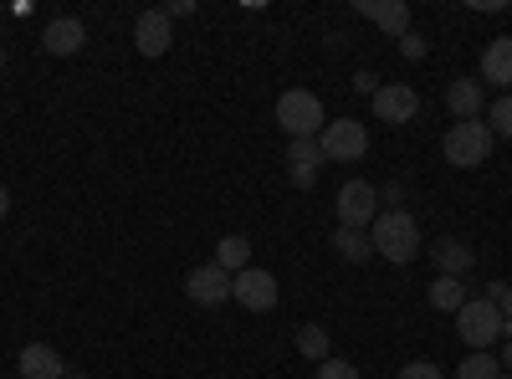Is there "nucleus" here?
I'll return each mask as SVG.
<instances>
[{
    "label": "nucleus",
    "mask_w": 512,
    "mask_h": 379,
    "mask_svg": "<svg viewBox=\"0 0 512 379\" xmlns=\"http://www.w3.org/2000/svg\"><path fill=\"white\" fill-rule=\"evenodd\" d=\"M369 241H374L379 257L395 262V267H405V262L420 257V226H415L410 210H379L374 226H369Z\"/></svg>",
    "instance_id": "nucleus-1"
},
{
    "label": "nucleus",
    "mask_w": 512,
    "mask_h": 379,
    "mask_svg": "<svg viewBox=\"0 0 512 379\" xmlns=\"http://www.w3.org/2000/svg\"><path fill=\"white\" fill-rule=\"evenodd\" d=\"M441 154H446V164H456V170H477V164H487V154H492V129L477 123V118L451 123L446 139H441Z\"/></svg>",
    "instance_id": "nucleus-2"
},
{
    "label": "nucleus",
    "mask_w": 512,
    "mask_h": 379,
    "mask_svg": "<svg viewBox=\"0 0 512 379\" xmlns=\"http://www.w3.org/2000/svg\"><path fill=\"white\" fill-rule=\"evenodd\" d=\"M456 333L461 344H472V354H487L502 339V308L487 298H466V308L456 313Z\"/></svg>",
    "instance_id": "nucleus-3"
},
{
    "label": "nucleus",
    "mask_w": 512,
    "mask_h": 379,
    "mask_svg": "<svg viewBox=\"0 0 512 379\" xmlns=\"http://www.w3.org/2000/svg\"><path fill=\"white\" fill-rule=\"evenodd\" d=\"M277 123L287 129V139H318L328 118H323V103H318L313 93L292 88V93L277 98Z\"/></svg>",
    "instance_id": "nucleus-4"
},
{
    "label": "nucleus",
    "mask_w": 512,
    "mask_h": 379,
    "mask_svg": "<svg viewBox=\"0 0 512 379\" xmlns=\"http://www.w3.org/2000/svg\"><path fill=\"white\" fill-rule=\"evenodd\" d=\"M318 149H323V164H354L369 154V129L359 118H338V123H323V134H318Z\"/></svg>",
    "instance_id": "nucleus-5"
},
{
    "label": "nucleus",
    "mask_w": 512,
    "mask_h": 379,
    "mask_svg": "<svg viewBox=\"0 0 512 379\" xmlns=\"http://www.w3.org/2000/svg\"><path fill=\"white\" fill-rule=\"evenodd\" d=\"M379 216V190L369 180H349L344 190H338V226L349 231H369Z\"/></svg>",
    "instance_id": "nucleus-6"
},
{
    "label": "nucleus",
    "mask_w": 512,
    "mask_h": 379,
    "mask_svg": "<svg viewBox=\"0 0 512 379\" xmlns=\"http://www.w3.org/2000/svg\"><path fill=\"white\" fill-rule=\"evenodd\" d=\"M231 298L246 308V313H272L277 308V277L262 272V267H246L231 277Z\"/></svg>",
    "instance_id": "nucleus-7"
},
{
    "label": "nucleus",
    "mask_w": 512,
    "mask_h": 379,
    "mask_svg": "<svg viewBox=\"0 0 512 379\" xmlns=\"http://www.w3.org/2000/svg\"><path fill=\"white\" fill-rule=\"evenodd\" d=\"M185 298L200 303V308H221V303H231V272H221L216 262L195 267V272L185 277Z\"/></svg>",
    "instance_id": "nucleus-8"
},
{
    "label": "nucleus",
    "mask_w": 512,
    "mask_h": 379,
    "mask_svg": "<svg viewBox=\"0 0 512 379\" xmlns=\"http://www.w3.org/2000/svg\"><path fill=\"white\" fill-rule=\"evenodd\" d=\"M420 113V93L405 88V82H384V88L374 93V118L379 123H410Z\"/></svg>",
    "instance_id": "nucleus-9"
},
{
    "label": "nucleus",
    "mask_w": 512,
    "mask_h": 379,
    "mask_svg": "<svg viewBox=\"0 0 512 379\" xmlns=\"http://www.w3.org/2000/svg\"><path fill=\"white\" fill-rule=\"evenodd\" d=\"M169 41H175V21H169L164 11H139L134 16V47L144 57H164Z\"/></svg>",
    "instance_id": "nucleus-10"
},
{
    "label": "nucleus",
    "mask_w": 512,
    "mask_h": 379,
    "mask_svg": "<svg viewBox=\"0 0 512 379\" xmlns=\"http://www.w3.org/2000/svg\"><path fill=\"white\" fill-rule=\"evenodd\" d=\"M318 164H323L318 139H292V144H287V180H292L297 190H308V185L318 180Z\"/></svg>",
    "instance_id": "nucleus-11"
},
{
    "label": "nucleus",
    "mask_w": 512,
    "mask_h": 379,
    "mask_svg": "<svg viewBox=\"0 0 512 379\" xmlns=\"http://www.w3.org/2000/svg\"><path fill=\"white\" fill-rule=\"evenodd\" d=\"M82 41H88V26H82L77 16H57L47 31H41V47H47L52 57H77Z\"/></svg>",
    "instance_id": "nucleus-12"
},
{
    "label": "nucleus",
    "mask_w": 512,
    "mask_h": 379,
    "mask_svg": "<svg viewBox=\"0 0 512 379\" xmlns=\"http://www.w3.org/2000/svg\"><path fill=\"white\" fill-rule=\"evenodd\" d=\"M431 262H436V277H466V272L477 267V251L466 246V241H456V236H441L431 246Z\"/></svg>",
    "instance_id": "nucleus-13"
},
{
    "label": "nucleus",
    "mask_w": 512,
    "mask_h": 379,
    "mask_svg": "<svg viewBox=\"0 0 512 379\" xmlns=\"http://www.w3.org/2000/svg\"><path fill=\"white\" fill-rule=\"evenodd\" d=\"M16 369H21V379H67V364L52 344H26Z\"/></svg>",
    "instance_id": "nucleus-14"
},
{
    "label": "nucleus",
    "mask_w": 512,
    "mask_h": 379,
    "mask_svg": "<svg viewBox=\"0 0 512 379\" xmlns=\"http://www.w3.org/2000/svg\"><path fill=\"white\" fill-rule=\"evenodd\" d=\"M354 11L364 21H374L379 31H390V36H405L410 31V6H405V0H359Z\"/></svg>",
    "instance_id": "nucleus-15"
},
{
    "label": "nucleus",
    "mask_w": 512,
    "mask_h": 379,
    "mask_svg": "<svg viewBox=\"0 0 512 379\" xmlns=\"http://www.w3.org/2000/svg\"><path fill=\"white\" fill-rule=\"evenodd\" d=\"M446 108L456 113V123L477 118V113H482V82H472V77H451V82H446Z\"/></svg>",
    "instance_id": "nucleus-16"
},
{
    "label": "nucleus",
    "mask_w": 512,
    "mask_h": 379,
    "mask_svg": "<svg viewBox=\"0 0 512 379\" xmlns=\"http://www.w3.org/2000/svg\"><path fill=\"white\" fill-rule=\"evenodd\" d=\"M482 82H497V88H507V82H512V36L487 41V52H482Z\"/></svg>",
    "instance_id": "nucleus-17"
},
{
    "label": "nucleus",
    "mask_w": 512,
    "mask_h": 379,
    "mask_svg": "<svg viewBox=\"0 0 512 379\" xmlns=\"http://www.w3.org/2000/svg\"><path fill=\"white\" fill-rule=\"evenodd\" d=\"M216 267L231 272V277L246 272V267H251V241H246V236H221V241H216Z\"/></svg>",
    "instance_id": "nucleus-18"
},
{
    "label": "nucleus",
    "mask_w": 512,
    "mask_h": 379,
    "mask_svg": "<svg viewBox=\"0 0 512 379\" xmlns=\"http://www.w3.org/2000/svg\"><path fill=\"white\" fill-rule=\"evenodd\" d=\"M333 251H338L344 262H369V257H374V241H369V231L338 226V231H333Z\"/></svg>",
    "instance_id": "nucleus-19"
},
{
    "label": "nucleus",
    "mask_w": 512,
    "mask_h": 379,
    "mask_svg": "<svg viewBox=\"0 0 512 379\" xmlns=\"http://www.w3.org/2000/svg\"><path fill=\"white\" fill-rule=\"evenodd\" d=\"M431 308H436V313H461V308H466L461 277H436V282H431Z\"/></svg>",
    "instance_id": "nucleus-20"
},
{
    "label": "nucleus",
    "mask_w": 512,
    "mask_h": 379,
    "mask_svg": "<svg viewBox=\"0 0 512 379\" xmlns=\"http://www.w3.org/2000/svg\"><path fill=\"white\" fill-rule=\"evenodd\" d=\"M297 354L313 359V364H323V359H328V328H318V323L297 328Z\"/></svg>",
    "instance_id": "nucleus-21"
},
{
    "label": "nucleus",
    "mask_w": 512,
    "mask_h": 379,
    "mask_svg": "<svg viewBox=\"0 0 512 379\" xmlns=\"http://www.w3.org/2000/svg\"><path fill=\"white\" fill-rule=\"evenodd\" d=\"M456 379H502V359H492V354H466L461 369H456Z\"/></svg>",
    "instance_id": "nucleus-22"
},
{
    "label": "nucleus",
    "mask_w": 512,
    "mask_h": 379,
    "mask_svg": "<svg viewBox=\"0 0 512 379\" xmlns=\"http://www.w3.org/2000/svg\"><path fill=\"white\" fill-rule=\"evenodd\" d=\"M487 129H492V139H497V134L512 139V93H502V98L487 108Z\"/></svg>",
    "instance_id": "nucleus-23"
},
{
    "label": "nucleus",
    "mask_w": 512,
    "mask_h": 379,
    "mask_svg": "<svg viewBox=\"0 0 512 379\" xmlns=\"http://www.w3.org/2000/svg\"><path fill=\"white\" fill-rule=\"evenodd\" d=\"M318 379H359V369H354L349 359H333V354H328V359L318 364Z\"/></svg>",
    "instance_id": "nucleus-24"
},
{
    "label": "nucleus",
    "mask_w": 512,
    "mask_h": 379,
    "mask_svg": "<svg viewBox=\"0 0 512 379\" xmlns=\"http://www.w3.org/2000/svg\"><path fill=\"white\" fill-rule=\"evenodd\" d=\"M400 379H446V374H441L431 359H410V364L400 369Z\"/></svg>",
    "instance_id": "nucleus-25"
},
{
    "label": "nucleus",
    "mask_w": 512,
    "mask_h": 379,
    "mask_svg": "<svg viewBox=\"0 0 512 379\" xmlns=\"http://www.w3.org/2000/svg\"><path fill=\"white\" fill-rule=\"evenodd\" d=\"M400 52H405V57H410V62H420V57H425V52H431V41H425V36H420V31H405V36H400Z\"/></svg>",
    "instance_id": "nucleus-26"
},
{
    "label": "nucleus",
    "mask_w": 512,
    "mask_h": 379,
    "mask_svg": "<svg viewBox=\"0 0 512 379\" xmlns=\"http://www.w3.org/2000/svg\"><path fill=\"white\" fill-rule=\"evenodd\" d=\"M354 88L374 98V93H379V77H374V72H359V77H354Z\"/></svg>",
    "instance_id": "nucleus-27"
},
{
    "label": "nucleus",
    "mask_w": 512,
    "mask_h": 379,
    "mask_svg": "<svg viewBox=\"0 0 512 379\" xmlns=\"http://www.w3.org/2000/svg\"><path fill=\"white\" fill-rule=\"evenodd\" d=\"M190 11H195L190 0H169V6H164V16H169V21H175V16H190Z\"/></svg>",
    "instance_id": "nucleus-28"
},
{
    "label": "nucleus",
    "mask_w": 512,
    "mask_h": 379,
    "mask_svg": "<svg viewBox=\"0 0 512 379\" xmlns=\"http://www.w3.org/2000/svg\"><path fill=\"white\" fill-rule=\"evenodd\" d=\"M497 308H502V323H512V282H507V292L497 298Z\"/></svg>",
    "instance_id": "nucleus-29"
},
{
    "label": "nucleus",
    "mask_w": 512,
    "mask_h": 379,
    "mask_svg": "<svg viewBox=\"0 0 512 379\" xmlns=\"http://www.w3.org/2000/svg\"><path fill=\"white\" fill-rule=\"evenodd\" d=\"M6 216H11V190L0 185V221H6Z\"/></svg>",
    "instance_id": "nucleus-30"
},
{
    "label": "nucleus",
    "mask_w": 512,
    "mask_h": 379,
    "mask_svg": "<svg viewBox=\"0 0 512 379\" xmlns=\"http://www.w3.org/2000/svg\"><path fill=\"white\" fill-rule=\"evenodd\" d=\"M502 369H512V339L502 344Z\"/></svg>",
    "instance_id": "nucleus-31"
},
{
    "label": "nucleus",
    "mask_w": 512,
    "mask_h": 379,
    "mask_svg": "<svg viewBox=\"0 0 512 379\" xmlns=\"http://www.w3.org/2000/svg\"><path fill=\"white\" fill-rule=\"evenodd\" d=\"M0 72H6V47H0Z\"/></svg>",
    "instance_id": "nucleus-32"
},
{
    "label": "nucleus",
    "mask_w": 512,
    "mask_h": 379,
    "mask_svg": "<svg viewBox=\"0 0 512 379\" xmlns=\"http://www.w3.org/2000/svg\"><path fill=\"white\" fill-rule=\"evenodd\" d=\"M67 379H88V374H67Z\"/></svg>",
    "instance_id": "nucleus-33"
}]
</instances>
